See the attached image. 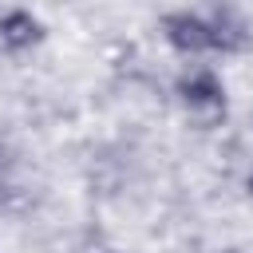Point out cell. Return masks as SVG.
Segmentation results:
<instances>
[{"mask_svg":"<svg viewBox=\"0 0 253 253\" xmlns=\"http://www.w3.org/2000/svg\"><path fill=\"white\" fill-rule=\"evenodd\" d=\"M249 194H253V174H249Z\"/></svg>","mask_w":253,"mask_h":253,"instance_id":"5","label":"cell"},{"mask_svg":"<svg viewBox=\"0 0 253 253\" xmlns=\"http://www.w3.org/2000/svg\"><path fill=\"white\" fill-rule=\"evenodd\" d=\"M174 95H178V103H182L194 119H202V123L225 115V83H221V75H217L213 67H206V63L186 67V71L178 75V83H174Z\"/></svg>","mask_w":253,"mask_h":253,"instance_id":"1","label":"cell"},{"mask_svg":"<svg viewBox=\"0 0 253 253\" xmlns=\"http://www.w3.org/2000/svg\"><path fill=\"white\" fill-rule=\"evenodd\" d=\"M43 32H47L43 20L36 12H28V8L0 12V51H8V55H20V51L36 47L43 40Z\"/></svg>","mask_w":253,"mask_h":253,"instance_id":"4","label":"cell"},{"mask_svg":"<svg viewBox=\"0 0 253 253\" xmlns=\"http://www.w3.org/2000/svg\"><path fill=\"white\" fill-rule=\"evenodd\" d=\"M206 24H210V51H221V55H233L249 43V20L229 8V4H217L206 12Z\"/></svg>","mask_w":253,"mask_h":253,"instance_id":"3","label":"cell"},{"mask_svg":"<svg viewBox=\"0 0 253 253\" xmlns=\"http://www.w3.org/2000/svg\"><path fill=\"white\" fill-rule=\"evenodd\" d=\"M162 36L174 51L182 55H202L210 51V24L202 12H190V8H178V12H166L162 16Z\"/></svg>","mask_w":253,"mask_h":253,"instance_id":"2","label":"cell"}]
</instances>
